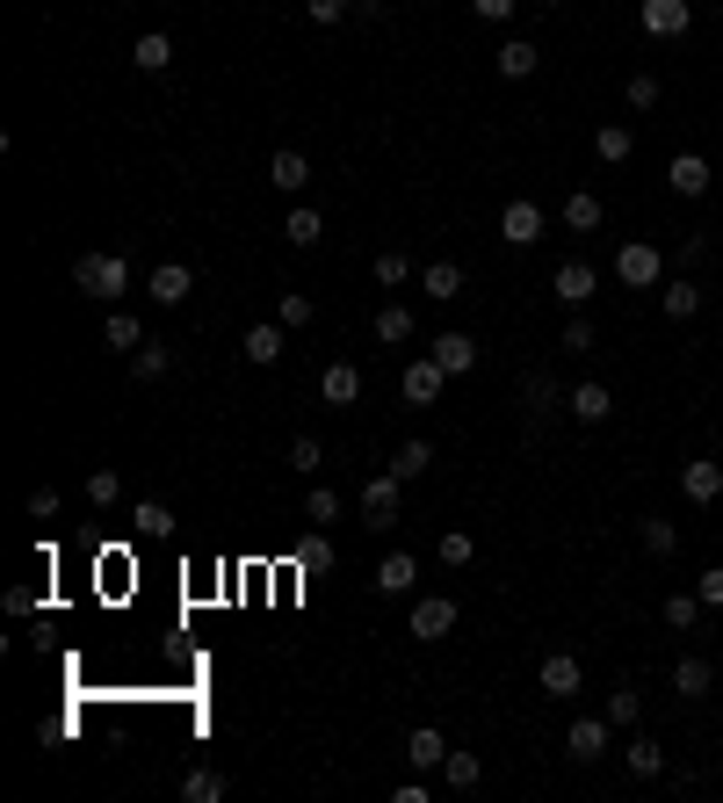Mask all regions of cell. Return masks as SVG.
I'll return each instance as SVG.
<instances>
[{
	"mask_svg": "<svg viewBox=\"0 0 723 803\" xmlns=\"http://www.w3.org/2000/svg\"><path fill=\"white\" fill-rule=\"evenodd\" d=\"M73 282H80L87 298H123V290H131V261H123V254H80V261H73Z\"/></svg>",
	"mask_w": 723,
	"mask_h": 803,
	"instance_id": "1",
	"label": "cell"
},
{
	"mask_svg": "<svg viewBox=\"0 0 723 803\" xmlns=\"http://www.w3.org/2000/svg\"><path fill=\"white\" fill-rule=\"evenodd\" d=\"M608 732H615L608 716H571V732H565V752L579 760V768H593V760L608 752Z\"/></svg>",
	"mask_w": 723,
	"mask_h": 803,
	"instance_id": "2",
	"label": "cell"
},
{
	"mask_svg": "<svg viewBox=\"0 0 723 803\" xmlns=\"http://www.w3.org/2000/svg\"><path fill=\"white\" fill-rule=\"evenodd\" d=\"M615 276H622V282H630V290H652V282H658V276H666V261H658V246H644V239H630V246H622V254H615Z\"/></svg>",
	"mask_w": 723,
	"mask_h": 803,
	"instance_id": "3",
	"label": "cell"
},
{
	"mask_svg": "<svg viewBox=\"0 0 723 803\" xmlns=\"http://www.w3.org/2000/svg\"><path fill=\"white\" fill-rule=\"evenodd\" d=\"M448 629H456V601H448V594H420L413 601V637H420V645H434V637H448Z\"/></svg>",
	"mask_w": 723,
	"mask_h": 803,
	"instance_id": "4",
	"label": "cell"
},
{
	"mask_svg": "<svg viewBox=\"0 0 723 803\" xmlns=\"http://www.w3.org/2000/svg\"><path fill=\"white\" fill-rule=\"evenodd\" d=\"M535 681H543V695H557V702H571L586 688V673H579V659L571 651H550V659L535 666Z\"/></svg>",
	"mask_w": 723,
	"mask_h": 803,
	"instance_id": "5",
	"label": "cell"
},
{
	"mask_svg": "<svg viewBox=\"0 0 723 803\" xmlns=\"http://www.w3.org/2000/svg\"><path fill=\"white\" fill-rule=\"evenodd\" d=\"M565 413H571V420H586V427H601V420L615 413V391L586 377V384H571V391H565Z\"/></svg>",
	"mask_w": 723,
	"mask_h": 803,
	"instance_id": "6",
	"label": "cell"
},
{
	"mask_svg": "<svg viewBox=\"0 0 723 803\" xmlns=\"http://www.w3.org/2000/svg\"><path fill=\"white\" fill-rule=\"evenodd\" d=\"M398 486H405L398 471H377L369 486H362V514H369L377 528H391V522H398Z\"/></svg>",
	"mask_w": 723,
	"mask_h": 803,
	"instance_id": "7",
	"label": "cell"
},
{
	"mask_svg": "<svg viewBox=\"0 0 723 803\" xmlns=\"http://www.w3.org/2000/svg\"><path fill=\"white\" fill-rule=\"evenodd\" d=\"M282 333H290V326H268V319H260V326H246L240 355H246V363H254V369H276V363H282V348H290Z\"/></svg>",
	"mask_w": 723,
	"mask_h": 803,
	"instance_id": "8",
	"label": "cell"
},
{
	"mask_svg": "<svg viewBox=\"0 0 723 803\" xmlns=\"http://www.w3.org/2000/svg\"><path fill=\"white\" fill-rule=\"evenodd\" d=\"M145 290H153V304H189V290H196V268H189V261H159Z\"/></svg>",
	"mask_w": 723,
	"mask_h": 803,
	"instance_id": "9",
	"label": "cell"
},
{
	"mask_svg": "<svg viewBox=\"0 0 723 803\" xmlns=\"http://www.w3.org/2000/svg\"><path fill=\"white\" fill-rule=\"evenodd\" d=\"M442 384H448V369L434 363V355H427V363H413V369H405V377H398V391H405V405H434V399H442Z\"/></svg>",
	"mask_w": 723,
	"mask_h": 803,
	"instance_id": "10",
	"label": "cell"
},
{
	"mask_svg": "<svg viewBox=\"0 0 723 803\" xmlns=\"http://www.w3.org/2000/svg\"><path fill=\"white\" fill-rule=\"evenodd\" d=\"M500 232H507V246H535L543 239V210H535L529 196H514V203L500 210Z\"/></svg>",
	"mask_w": 723,
	"mask_h": 803,
	"instance_id": "11",
	"label": "cell"
},
{
	"mask_svg": "<svg viewBox=\"0 0 723 803\" xmlns=\"http://www.w3.org/2000/svg\"><path fill=\"white\" fill-rule=\"evenodd\" d=\"M427 355L448 369V377H470V369H478V341H470V333H434Z\"/></svg>",
	"mask_w": 723,
	"mask_h": 803,
	"instance_id": "12",
	"label": "cell"
},
{
	"mask_svg": "<svg viewBox=\"0 0 723 803\" xmlns=\"http://www.w3.org/2000/svg\"><path fill=\"white\" fill-rule=\"evenodd\" d=\"M637 15H644V30H652V36H688L694 8H688V0H644Z\"/></svg>",
	"mask_w": 723,
	"mask_h": 803,
	"instance_id": "13",
	"label": "cell"
},
{
	"mask_svg": "<svg viewBox=\"0 0 723 803\" xmlns=\"http://www.w3.org/2000/svg\"><path fill=\"white\" fill-rule=\"evenodd\" d=\"M709 688H716V666H709V659H694V651H688V659H672V695H680V702H702Z\"/></svg>",
	"mask_w": 723,
	"mask_h": 803,
	"instance_id": "14",
	"label": "cell"
},
{
	"mask_svg": "<svg viewBox=\"0 0 723 803\" xmlns=\"http://www.w3.org/2000/svg\"><path fill=\"white\" fill-rule=\"evenodd\" d=\"M550 290H557V304H571V312H579V304H593L601 276H593L586 261H565V268H557V282H550Z\"/></svg>",
	"mask_w": 723,
	"mask_h": 803,
	"instance_id": "15",
	"label": "cell"
},
{
	"mask_svg": "<svg viewBox=\"0 0 723 803\" xmlns=\"http://www.w3.org/2000/svg\"><path fill=\"white\" fill-rule=\"evenodd\" d=\"M666 181H672V196H709V159L702 153H672V167H666Z\"/></svg>",
	"mask_w": 723,
	"mask_h": 803,
	"instance_id": "16",
	"label": "cell"
},
{
	"mask_svg": "<svg viewBox=\"0 0 723 803\" xmlns=\"http://www.w3.org/2000/svg\"><path fill=\"white\" fill-rule=\"evenodd\" d=\"M319 399H326V405H355L362 399V369L355 363H326V369H319Z\"/></svg>",
	"mask_w": 723,
	"mask_h": 803,
	"instance_id": "17",
	"label": "cell"
},
{
	"mask_svg": "<svg viewBox=\"0 0 723 803\" xmlns=\"http://www.w3.org/2000/svg\"><path fill=\"white\" fill-rule=\"evenodd\" d=\"M680 492H688L694 506H709L723 492V464H709V456H694V464H680Z\"/></svg>",
	"mask_w": 723,
	"mask_h": 803,
	"instance_id": "18",
	"label": "cell"
},
{
	"mask_svg": "<svg viewBox=\"0 0 723 803\" xmlns=\"http://www.w3.org/2000/svg\"><path fill=\"white\" fill-rule=\"evenodd\" d=\"M268 181H276L282 196H304V189H311V159H304V153H290V145H282V153L268 159Z\"/></svg>",
	"mask_w": 723,
	"mask_h": 803,
	"instance_id": "19",
	"label": "cell"
},
{
	"mask_svg": "<svg viewBox=\"0 0 723 803\" xmlns=\"http://www.w3.org/2000/svg\"><path fill=\"white\" fill-rule=\"evenodd\" d=\"M413 579H420L413 550H391V558L377 565V594H383V601H391V594H413Z\"/></svg>",
	"mask_w": 723,
	"mask_h": 803,
	"instance_id": "20",
	"label": "cell"
},
{
	"mask_svg": "<svg viewBox=\"0 0 723 803\" xmlns=\"http://www.w3.org/2000/svg\"><path fill=\"white\" fill-rule=\"evenodd\" d=\"M492 66H500V80H529V73L543 66V52H535L529 36H507V44H500V58H492Z\"/></svg>",
	"mask_w": 723,
	"mask_h": 803,
	"instance_id": "21",
	"label": "cell"
},
{
	"mask_svg": "<svg viewBox=\"0 0 723 803\" xmlns=\"http://www.w3.org/2000/svg\"><path fill=\"white\" fill-rule=\"evenodd\" d=\"M131 66H138V73H167L174 66V36L167 30H145L138 44H131Z\"/></svg>",
	"mask_w": 723,
	"mask_h": 803,
	"instance_id": "22",
	"label": "cell"
},
{
	"mask_svg": "<svg viewBox=\"0 0 723 803\" xmlns=\"http://www.w3.org/2000/svg\"><path fill=\"white\" fill-rule=\"evenodd\" d=\"M405 760H413L420 774H427V768H442V760H448V738L434 732V724H420V732L405 738Z\"/></svg>",
	"mask_w": 723,
	"mask_h": 803,
	"instance_id": "23",
	"label": "cell"
},
{
	"mask_svg": "<svg viewBox=\"0 0 723 803\" xmlns=\"http://www.w3.org/2000/svg\"><path fill=\"white\" fill-rule=\"evenodd\" d=\"M658 312H666L672 326H680V319H694V312H702V290H694V282H680V276H672L666 290H658Z\"/></svg>",
	"mask_w": 723,
	"mask_h": 803,
	"instance_id": "24",
	"label": "cell"
},
{
	"mask_svg": "<svg viewBox=\"0 0 723 803\" xmlns=\"http://www.w3.org/2000/svg\"><path fill=\"white\" fill-rule=\"evenodd\" d=\"M420 290H427V298H464V268H456V261H427V268H420Z\"/></svg>",
	"mask_w": 723,
	"mask_h": 803,
	"instance_id": "25",
	"label": "cell"
},
{
	"mask_svg": "<svg viewBox=\"0 0 723 803\" xmlns=\"http://www.w3.org/2000/svg\"><path fill=\"white\" fill-rule=\"evenodd\" d=\"M282 239H290V246H319V239H326V218H319L311 203H297L290 218H282Z\"/></svg>",
	"mask_w": 723,
	"mask_h": 803,
	"instance_id": "26",
	"label": "cell"
},
{
	"mask_svg": "<svg viewBox=\"0 0 723 803\" xmlns=\"http://www.w3.org/2000/svg\"><path fill=\"white\" fill-rule=\"evenodd\" d=\"M102 341H109L116 355H138V348H145V326H138L131 312H109V319H102Z\"/></svg>",
	"mask_w": 723,
	"mask_h": 803,
	"instance_id": "27",
	"label": "cell"
},
{
	"mask_svg": "<svg viewBox=\"0 0 723 803\" xmlns=\"http://www.w3.org/2000/svg\"><path fill=\"white\" fill-rule=\"evenodd\" d=\"M369 333H377L383 348H398V341H413V312H405V304H383V312L369 319Z\"/></svg>",
	"mask_w": 723,
	"mask_h": 803,
	"instance_id": "28",
	"label": "cell"
},
{
	"mask_svg": "<svg viewBox=\"0 0 723 803\" xmlns=\"http://www.w3.org/2000/svg\"><path fill=\"white\" fill-rule=\"evenodd\" d=\"M622 760H630V774H644V782H652V774H666V746H658V738H630V746H622Z\"/></svg>",
	"mask_w": 723,
	"mask_h": 803,
	"instance_id": "29",
	"label": "cell"
},
{
	"mask_svg": "<svg viewBox=\"0 0 723 803\" xmlns=\"http://www.w3.org/2000/svg\"><path fill=\"white\" fill-rule=\"evenodd\" d=\"M391 471H398V478H427V471H434V442H427V435H413L405 449L391 456Z\"/></svg>",
	"mask_w": 723,
	"mask_h": 803,
	"instance_id": "30",
	"label": "cell"
},
{
	"mask_svg": "<svg viewBox=\"0 0 723 803\" xmlns=\"http://www.w3.org/2000/svg\"><path fill=\"white\" fill-rule=\"evenodd\" d=\"M593 153H601L608 167H615V159H630V153H637V138H630V123H601V131H593Z\"/></svg>",
	"mask_w": 723,
	"mask_h": 803,
	"instance_id": "31",
	"label": "cell"
},
{
	"mask_svg": "<svg viewBox=\"0 0 723 803\" xmlns=\"http://www.w3.org/2000/svg\"><path fill=\"white\" fill-rule=\"evenodd\" d=\"M637 536H644V550H652V558H672V550H680V528H672L666 514H644Z\"/></svg>",
	"mask_w": 723,
	"mask_h": 803,
	"instance_id": "32",
	"label": "cell"
},
{
	"mask_svg": "<svg viewBox=\"0 0 723 803\" xmlns=\"http://www.w3.org/2000/svg\"><path fill=\"white\" fill-rule=\"evenodd\" d=\"M181 796L189 803H224V774L218 768H189L181 774Z\"/></svg>",
	"mask_w": 723,
	"mask_h": 803,
	"instance_id": "33",
	"label": "cell"
},
{
	"mask_svg": "<svg viewBox=\"0 0 723 803\" xmlns=\"http://www.w3.org/2000/svg\"><path fill=\"white\" fill-rule=\"evenodd\" d=\"M565 225L571 232H601V196H586V189L565 196Z\"/></svg>",
	"mask_w": 723,
	"mask_h": 803,
	"instance_id": "34",
	"label": "cell"
},
{
	"mask_svg": "<svg viewBox=\"0 0 723 803\" xmlns=\"http://www.w3.org/2000/svg\"><path fill=\"white\" fill-rule=\"evenodd\" d=\"M442 774H448V789H478V782H485V768H478V752H456V746H448Z\"/></svg>",
	"mask_w": 723,
	"mask_h": 803,
	"instance_id": "35",
	"label": "cell"
},
{
	"mask_svg": "<svg viewBox=\"0 0 723 803\" xmlns=\"http://www.w3.org/2000/svg\"><path fill=\"white\" fill-rule=\"evenodd\" d=\"M304 522H311V528H333V522H341V500H333L326 486H311V492H304Z\"/></svg>",
	"mask_w": 723,
	"mask_h": 803,
	"instance_id": "36",
	"label": "cell"
},
{
	"mask_svg": "<svg viewBox=\"0 0 723 803\" xmlns=\"http://www.w3.org/2000/svg\"><path fill=\"white\" fill-rule=\"evenodd\" d=\"M470 558H478V543H470L464 528H442V565H448V572H464Z\"/></svg>",
	"mask_w": 723,
	"mask_h": 803,
	"instance_id": "37",
	"label": "cell"
},
{
	"mask_svg": "<svg viewBox=\"0 0 723 803\" xmlns=\"http://www.w3.org/2000/svg\"><path fill=\"white\" fill-rule=\"evenodd\" d=\"M637 710H644V702H637V688H615V695H608V724H615V732H630V724H637Z\"/></svg>",
	"mask_w": 723,
	"mask_h": 803,
	"instance_id": "38",
	"label": "cell"
},
{
	"mask_svg": "<svg viewBox=\"0 0 723 803\" xmlns=\"http://www.w3.org/2000/svg\"><path fill=\"white\" fill-rule=\"evenodd\" d=\"M369 268H377V282H383V290H398V282H413V261H405L398 246H391V254H377Z\"/></svg>",
	"mask_w": 723,
	"mask_h": 803,
	"instance_id": "39",
	"label": "cell"
},
{
	"mask_svg": "<svg viewBox=\"0 0 723 803\" xmlns=\"http://www.w3.org/2000/svg\"><path fill=\"white\" fill-rule=\"evenodd\" d=\"M87 500H94V506L109 514V506L123 500V478H116V471H87Z\"/></svg>",
	"mask_w": 723,
	"mask_h": 803,
	"instance_id": "40",
	"label": "cell"
},
{
	"mask_svg": "<svg viewBox=\"0 0 723 803\" xmlns=\"http://www.w3.org/2000/svg\"><path fill=\"white\" fill-rule=\"evenodd\" d=\"M666 623L672 629H694V623H702V594H666Z\"/></svg>",
	"mask_w": 723,
	"mask_h": 803,
	"instance_id": "41",
	"label": "cell"
},
{
	"mask_svg": "<svg viewBox=\"0 0 723 803\" xmlns=\"http://www.w3.org/2000/svg\"><path fill=\"white\" fill-rule=\"evenodd\" d=\"M131 377H138V384H159V377H167V348H138L131 355Z\"/></svg>",
	"mask_w": 723,
	"mask_h": 803,
	"instance_id": "42",
	"label": "cell"
},
{
	"mask_svg": "<svg viewBox=\"0 0 723 803\" xmlns=\"http://www.w3.org/2000/svg\"><path fill=\"white\" fill-rule=\"evenodd\" d=\"M521 399H529V413H550V405H565L550 377H529V384H521Z\"/></svg>",
	"mask_w": 723,
	"mask_h": 803,
	"instance_id": "43",
	"label": "cell"
},
{
	"mask_svg": "<svg viewBox=\"0 0 723 803\" xmlns=\"http://www.w3.org/2000/svg\"><path fill=\"white\" fill-rule=\"evenodd\" d=\"M319 464H326V449H319L311 435H297V442H290V471H304V478H311Z\"/></svg>",
	"mask_w": 723,
	"mask_h": 803,
	"instance_id": "44",
	"label": "cell"
},
{
	"mask_svg": "<svg viewBox=\"0 0 723 803\" xmlns=\"http://www.w3.org/2000/svg\"><path fill=\"white\" fill-rule=\"evenodd\" d=\"M131 522H138V536H167V528H174V514H167L159 500H145L138 514H131Z\"/></svg>",
	"mask_w": 723,
	"mask_h": 803,
	"instance_id": "45",
	"label": "cell"
},
{
	"mask_svg": "<svg viewBox=\"0 0 723 803\" xmlns=\"http://www.w3.org/2000/svg\"><path fill=\"white\" fill-rule=\"evenodd\" d=\"M622 94H630V109H652L658 102V73H630V88H622Z\"/></svg>",
	"mask_w": 723,
	"mask_h": 803,
	"instance_id": "46",
	"label": "cell"
},
{
	"mask_svg": "<svg viewBox=\"0 0 723 803\" xmlns=\"http://www.w3.org/2000/svg\"><path fill=\"white\" fill-rule=\"evenodd\" d=\"M593 348V319H565V355H586Z\"/></svg>",
	"mask_w": 723,
	"mask_h": 803,
	"instance_id": "47",
	"label": "cell"
},
{
	"mask_svg": "<svg viewBox=\"0 0 723 803\" xmlns=\"http://www.w3.org/2000/svg\"><path fill=\"white\" fill-rule=\"evenodd\" d=\"M694 594H702V609H723V565H709V572L694 579Z\"/></svg>",
	"mask_w": 723,
	"mask_h": 803,
	"instance_id": "48",
	"label": "cell"
},
{
	"mask_svg": "<svg viewBox=\"0 0 723 803\" xmlns=\"http://www.w3.org/2000/svg\"><path fill=\"white\" fill-rule=\"evenodd\" d=\"M304 15L311 22H341V15H355V0H304Z\"/></svg>",
	"mask_w": 723,
	"mask_h": 803,
	"instance_id": "49",
	"label": "cell"
},
{
	"mask_svg": "<svg viewBox=\"0 0 723 803\" xmlns=\"http://www.w3.org/2000/svg\"><path fill=\"white\" fill-rule=\"evenodd\" d=\"M30 522H58V492H52V486L30 492Z\"/></svg>",
	"mask_w": 723,
	"mask_h": 803,
	"instance_id": "50",
	"label": "cell"
},
{
	"mask_svg": "<svg viewBox=\"0 0 723 803\" xmlns=\"http://www.w3.org/2000/svg\"><path fill=\"white\" fill-rule=\"evenodd\" d=\"M514 8H521V0H470V15H478V22H507Z\"/></svg>",
	"mask_w": 723,
	"mask_h": 803,
	"instance_id": "51",
	"label": "cell"
},
{
	"mask_svg": "<svg viewBox=\"0 0 723 803\" xmlns=\"http://www.w3.org/2000/svg\"><path fill=\"white\" fill-rule=\"evenodd\" d=\"M282 326H311V298H297V290H290V298H282Z\"/></svg>",
	"mask_w": 723,
	"mask_h": 803,
	"instance_id": "52",
	"label": "cell"
},
{
	"mask_svg": "<svg viewBox=\"0 0 723 803\" xmlns=\"http://www.w3.org/2000/svg\"><path fill=\"white\" fill-rule=\"evenodd\" d=\"M355 15L362 22H383V15H391V0H355Z\"/></svg>",
	"mask_w": 723,
	"mask_h": 803,
	"instance_id": "53",
	"label": "cell"
}]
</instances>
